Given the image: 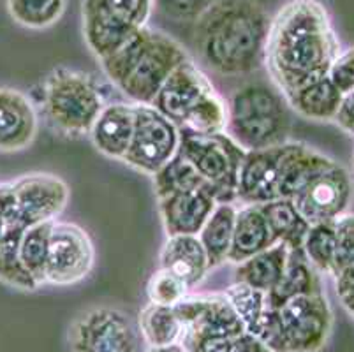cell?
I'll return each mask as SVG.
<instances>
[{
  "mask_svg": "<svg viewBox=\"0 0 354 352\" xmlns=\"http://www.w3.org/2000/svg\"><path fill=\"white\" fill-rule=\"evenodd\" d=\"M353 174H354V150H353Z\"/></svg>",
  "mask_w": 354,
  "mask_h": 352,
  "instance_id": "b9f144b4",
  "label": "cell"
},
{
  "mask_svg": "<svg viewBox=\"0 0 354 352\" xmlns=\"http://www.w3.org/2000/svg\"><path fill=\"white\" fill-rule=\"evenodd\" d=\"M53 222L28 225L20 243V263L37 287L46 284V263L50 252V232Z\"/></svg>",
  "mask_w": 354,
  "mask_h": 352,
  "instance_id": "f1b7e54d",
  "label": "cell"
},
{
  "mask_svg": "<svg viewBox=\"0 0 354 352\" xmlns=\"http://www.w3.org/2000/svg\"><path fill=\"white\" fill-rule=\"evenodd\" d=\"M39 131V115L24 92L0 86V154L27 150Z\"/></svg>",
  "mask_w": 354,
  "mask_h": 352,
  "instance_id": "e0dca14e",
  "label": "cell"
},
{
  "mask_svg": "<svg viewBox=\"0 0 354 352\" xmlns=\"http://www.w3.org/2000/svg\"><path fill=\"white\" fill-rule=\"evenodd\" d=\"M214 90L210 77L199 69L192 58H187L169 74L152 106L173 124L183 127L196 106Z\"/></svg>",
  "mask_w": 354,
  "mask_h": 352,
  "instance_id": "9a60e30c",
  "label": "cell"
},
{
  "mask_svg": "<svg viewBox=\"0 0 354 352\" xmlns=\"http://www.w3.org/2000/svg\"><path fill=\"white\" fill-rule=\"evenodd\" d=\"M317 293H324L321 275L312 268L301 248H289L288 263L281 280L270 293H266L268 306L277 310L296 296L317 295Z\"/></svg>",
  "mask_w": 354,
  "mask_h": 352,
  "instance_id": "7402d4cb",
  "label": "cell"
},
{
  "mask_svg": "<svg viewBox=\"0 0 354 352\" xmlns=\"http://www.w3.org/2000/svg\"><path fill=\"white\" fill-rule=\"evenodd\" d=\"M189 289L191 287L187 284L166 268H159L147 284V295L150 303L162 306H175L189 295Z\"/></svg>",
  "mask_w": 354,
  "mask_h": 352,
  "instance_id": "836d02e7",
  "label": "cell"
},
{
  "mask_svg": "<svg viewBox=\"0 0 354 352\" xmlns=\"http://www.w3.org/2000/svg\"><path fill=\"white\" fill-rule=\"evenodd\" d=\"M159 268H166L187 284L196 287L207 279L212 270L208 256L198 234H176L167 237L159 256Z\"/></svg>",
  "mask_w": 354,
  "mask_h": 352,
  "instance_id": "ffe728a7",
  "label": "cell"
},
{
  "mask_svg": "<svg viewBox=\"0 0 354 352\" xmlns=\"http://www.w3.org/2000/svg\"><path fill=\"white\" fill-rule=\"evenodd\" d=\"M328 77L342 95L354 90V46L342 50L328 71Z\"/></svg>",
  "mask_w": 354,
  "mask_h": 352,
  "instance_id": "8d00e7d4",
  "label": "cell"
},
{
  "mask_svg": "<svg viewBox=\"0 0 354 352\" xmlns=\"http://www.w3.org/2000/svg\"><path fill=\"white\" fill-rule=\"evenodd\" d=\"M215 0H153V9L175 21H194Z\"/></svg>",
  "mask_w": 354,
  "mask_h": 352,
  "instance_id": "d590c367",
  "label": "cell"
},
{
  "mask_svg": "<svg viewBox=\"0 0 354 352\" xmlns=\"http://www.w3.org/2000/svg\"><path fill=\"white\" fill-rule=\"evenodd\" d=\"M288 254V245L275 243L273 247L249 257L243 263L236 264V282L270 293L284 273Z\"/></svg>",
  "mask_w": 354,
  "mask_h": 352,
  "instance_id": "cb8c5ba5",
  "label": "cell"
},
{
  "mask_svg": "<svg viewBox=\"0 0 354 352\" xmlns=\"http://www.w3.org/2000/svg\"><path fill=\"white\" fill-rule=\"evenodd\" d=\"M152 178L157 198L166 196V194L180 192V190L210 189V185L196 173L194 167L183 159L178 151H176L175 157L162 169H159L153 174Z\"/></svg>",
  "mask_w": 354,
  "mask_h": 352,
  "instance_id": "1f68e13d",
  "label": "cell"
},
{
  "mask_svg": "<svg viewBox=\"0 0 354 352\" xmlns=\"http://www.w3.org/2000/svg\"><path fill=\"white\" fill-rule=\"evenodd\" d=\"M227 125V102L218 95L217 90L208 93L189 115L183 127L198 134H222Z\"/></svg>",
  "mask_w": 354,
  "mask_h": 352,
  "instance_id": "d6a6232c",
  "label": "cell"
},
{
  "mask_svg": "<svg viewBox=\"0 0 354 352\" xmlns=\"http://www.w3.org/2000/svg\"><path fill=\"white\" fill-rule=\"evenodd\" d=\"M108 104L92 76L57 67L41 85V115L48 127L71 140L88 136L99 113Z\"/></svg>",
  "mask_w": 354,
  "mask_h": 352,
  "instance_id": "5b68a950",
  "label": "cell"
},
{
  "mask_svg": "<svg viewBox=\"0 0 354 352\" xmlns=\"http://www.w3.org/2000/svg\"><path fill=\"white\" fill-rule=\"evenodd\" d=\"M9 16L28 30H46L62 19L67 0H6Z\"/></svg>",
  "mask_w": 354,
  "mask_h": 352,
  "instance_id": "83f0119b",
  "label": "cell"
},
{
  "mask_svg": "<svg viewBox=\"0 0 354 352\" xmlns=\"http://www.w3.org/2000/svg\"><path fill=\"white\" fill-rule=\"evenodd\" d=\"M342 51L330 12L319 0H289L272 18L265 67L282 97L328 76Z\"/></svg>",
  "mask_w": 354,
  "mask_h": 352,
  "instance_id": "6da1fadb",
  "label": "cell"
},
{
  "mask_svg": "<svg viewBox=\"0 0 354 352\" xmlns=\"http://www.w3.org/2000/svg\"><path fill=\"white\" fill-rule=\"evenodd\" d=\"M333 122L339 125L346 134L353 136L354 138V90L342 97L339 113H337Z\"/></svg>",
  "mask_w": 354,
  "mask_h": 352,
  "instance_id": "f35d334b",
  "label": "cell"
},
{
  "mask_svg": "<svg viewBox=\"0 0 354 352\" xmlns=\"http://www.w3.org/2000/svg\"><path fill=\"white\" fill-rule=\"evenodd\" d=\"M305 257L321 277H335V229L333 222L312 224L301 243Z\"/></svg>",
  "mask_w": 354,
  "mask_h": 352,
  "instance_id": "f546056e",
  "label": "cell"
},
{
  "mask_svg": "<svg viewBox=\"0 0 354 352\" xmlns=\"http://www.w3.org/2000/svg\"><path fill=\"white\" fill-rule=\"evenodd\" d=\"M335 229V266L342 270L354 261V213H344L333 222ZM335 271V273H337Z\"/></svg>",
  "mask_w": 354,
  "mask_h": 352,
  "instance_id": "e575fe53",
  "label": "cell"
},
{
  "mask_svg": "<svg viewBox=\"0 0 354 352\" xmlns=\"http://www.w3.org/2000/svg\"><path fill=\"white\" fill-rule=\"evenodd\" d=\"M138 326H140L141 337L150 347L182 342L183 324L173 306L148 303L138 315Z\"/></svg>",
  "mask_w": 354,
  "mask_h": 352,
  "instance_id": "4316f807",
  "label": "cell"
},
{
  "mask_svg": "<svg viewBox=\"0 0 354 352\" xmlns=\"http://www.w3.org/2000/svg\"><path fill=\"white\" fill-rule=\"evenodd\" d=\"M173 308L183 324V337L180 342L182 345L208 338H234L245 333V326L224 293L201 296L187 295Z\"/></svg>",
  "mask_w": 354,
  "mask_h": 352,
  "instance_id": "7c38bea8",
  "label": "cell"
},
{
  "mask_svg": "<svg viewBox=\"0 0 354 352\" xmlns=\"http://www.w3.org/2000/svg\"><path fill=\"white\" fill-rule=\"evenodd\" d=\"M178 154L210 185L217 203H236L238 174L245 150L226 132L198 134L187 127H180Z\"/></svg>",
  "mask_w": 354,
  "mask_h": 352,
  "instance_id": "52a82bcc",
  "label": "cell"
},
{
  "mask_svg": "<svg viewBox=\"0 0 354 352\" xmlns=\"http://www.w3.org/2000/svg\"><path fill=\"white\" fill-rule=\"evenodd\" d=\"M95 263V248L88 232L78 224L55 221L50 232L46 284L74 286L90 275Z\"/></svg>",
  "mask_w": 354,
  "mask_h": 352,
  "instance_id": "8fae6325",
  "label": "cell"
},
{
  "mask_svg": "<svg viewBox=\"0 0 354 352\" xmlns=\"http://www.w3.org/2000/svg\"><path fill=\"white\" fill-rule=\"evenodd\" d=\"M67 340L71 352H138L140 331L122 310L95 306L74 319Z\"/></svg>",
  "mask_w": 354,
  "mask_h": 352,
  "instance_id": "30bf717a",
  "label": "cell"
},
{
  "mask_svg": "<svg viewBox=\"0 0 354 352\" xmlns=\"http://www.w3.org/2000/svg\"><path fill=\"white\" fill-rule=\"evenodd\" d=\"M234 203H217L210 217L207 219L198 238L207 252L210 268H217L227 263L231 241H233L234 219H236Z\"/></svg>",
  "mask_w": 354,
  "mask_h": 352,
  "instance_id": "d4e9b609",
  "label": "cell"
},
{
  "mask_svg": "<svg viewBox=\"0 0 354 352\" xmlns=\"http://www.w3.org/2000/svg\"><path fill=\"white\" fill-rule=\"evenodd\" d=\"M224 295H226L227 302L231 303L238 317L241 319V322L245 326L247 333L256 335L261 321L265 319L266 312L270 308L266 293L254 289V287L247 286V284L234 282L233 286H230L224 290Z\"/></svg>",
  "mask_w": 354,
  "mask_h": 352,
  "instance_id": "4dcf8cb0",
  "label": "cell"
},
{
  "mask_svg": "<svg viewBox=\"0 0 354 352\" xmlns=\"http://www.w3.org/2000/svg\"><path fill=\"white\" fill-rule=\"evenodd\" d=\"M354 199L353 174L335 160L330 167L310 180L291 199L308 224L335 222L349 212Z\"/></svg>",
  "mask_w": 354,
  "mask_h": 352,
  "instance_id": "4fadbf2b",
  "label": "cell"
},
{
  "mask_svg": "<svg viewBox=\"0 0 354 352\" xmlns=\"http://www.w3.org/2000/svg\"><path fill=\"white\" fill-rule=\"evenodd\" d=\"M27 228L9 182L0 183V280L18 290L39 289L20 263V243Z\"/></svg>",
  "mask_w": 354,
  "mask_h": 352,
  "instance_id": "2e32d148",
  "label": "cell"
},
{
  "mask_svg": "<svg viewBox=\"0 0 354 352\" xmlns=\"http://www.w3.org/2000/svg\"><path fill=\"white\" fill-rule=\"evenodd\" d=\"M275 314L282 352H319L326 347L335 315L324 293L296 296L277 308Z\"/></svg>",
  "mask_w": 354,
  "mask_h": 352,
  "instance_id": "ba28073f",
  "label": "cell"
},
{
  "mask_svg": "<svg viewBox=\"0 0 354 352\" xmlns=\"http://www.w3.org/2000/svg\"><path fill=\"white\" fill-rule=\"evenodd\" d=\"M270 24L259 2L215 0L194 19L198 57L221 76H249L265 66Z\"/></svg>",
  "mask_w": 354,
  "mask_h": 352,
  "instance_id": "7a4b0ae2",
  "label": "cell"
},
{
  "mask_svg": "<svg viewBox=\"0 0 354 352\" xmlns=\"http://www.w3.org/2000/svg\"><path fill=\"white\" fill-rule=\"evenodd\" d=\"M147 352H187V349L182 344H171V345H160V347H150Z\"/></svg>",
  "mask_w": 354,
  "mask_h": 352,
  "instance_id": "60d3db41",
  "label": "cell"
},
{
  "mask_svg": "<svg viewBox=\"0 0 354 352\" xmlns=\"http://www.w3.org/2000/svg\"><path fill=\"white\" fill-rule=\"evenodd\" d=\"M277 241L268 228L265 215L257 205H243L236 210L233 241L227 263L240 264L259 252L273 247Z\"/></svg>",
  "mask_w": 354,
  "mask_h": 352,
  "instance_id": "44dd1931",
  "label": "cell"
},
{
  "mask_svg": "<svg viewBox=\"0 0 354 352\" xmlns=\"http://www.w3.org/2000/svg\"><path fill=\"white\" fill-rule=\"evenodd\" d=\"M226 134L245 151L289 141L288 102L266 83H247L227 102Z\"/></svg>",
  "mask_w": 354,
  "mask_h": 352,
  "instance_id": "277c9868",
  "label": "cell"
},
{
  "mask_svg": "<svg viewBox=\"0 0 354 352\" xmlns=\"http://www.w3.org/2000/svg\"><path fill=\"white\" fill-rule=\"evenodd\" d=\"M160 219L167 237L198 234L217 206L210 189L180 190L157 198Z\"/></svg>",
  "mask_w": 354,
  "mask_h": 352,
  "instance_id": "ac0fdd59",
  "label": "cell"
},
{
  "mask_svg": "<svg viewBox=\"0 0 354 352\" xmlns=\"http://www.w3.org/2000/svg\"><path fill=\"white\" fill-rule=\"evenodd\" d=\"M333 280L340 306L354 319V261L337 271Z\"/></svg>",
  "mask_w": 354,
  "mask_h": 352,
  "instance_id": "74e56055",
  "label": "cell"
},
{
  "mask_svg": "<svg viewBox=\"0 0 354 352\" xmlns=\"http://www.w3.org/2000/svg\"><path fill=\"white\" fill-rule=\"evenodd\" d=\"M187 58L191 55L175 37L145 27L99 64L111 85L133 104H152L169 74Z\"/></svg>",
  "mask_w": 354,
  "mask_h": 352,
  "instance_id": "3957f363",
  "label": "cell"
},
{
  "mask_svg": "<svg viewBox=\"0 0 354 352\" xmlns=\"http://www.w3.org/2000/svg\"><path fill=\"white\" fill-rule=\"evenodd\" d=\"M153 0H82V32L97 60L124 46L152 18Z\"/></svg>",
  "mask_w": 354,
  "mask_h": 352,
  "instance_id": "8992f818",
  "label": "cell"
},
{
  "mask_svg": "<svg viewBox=\"0 0 354 352\" xmlns=\"http://www.w3.org/2000/svg\"><path fill=\"white\" fill-rule=\"evenodd\" d=\"M230 352H273V351L270 347H266L259 338L245 331V333H241L240 337H234L233 340H231Z\"/></svg>",
  "mask_w": 354,
  "mask_h": 352,
  "instance_id": "ab89813d",
  "label": "cell"
},
{
  "mask_svg": "<svg viewBox=\"0 0 354 352\" xmlns=\"http://www.w3.org/2000/svg\"><path fill=\"white\" fill-rule=\"evenodd\" d=\"M180 147V127L152 104H134V132L122 163L153 176L173 159Z\"/></svg>",
  "mask_w": 354,
  "mask_h": 352,
  "instance_id": "9c48e42d",
  "label": "cell"
},
{
  "mask_svg": "<svg viewBox=\"0 0 354 352\" xmlns=\"http://www.w3.org/2000/svg\"><path fill=\"white\" fill-rule=\"evenodd\" d=\"M134 132L133 102H108L92 125L88 138L108 159L124 160Z\"/></svg>",
  "mask_w": 354,
  "mask_h": 352,
  "instance_id": "d6986e66",
  "label": "cell"
},
{
  "mask_svg": "<svg viewBox=\"0 0 354 352\" xmlns=\"http://www.w3.org/2000/svg\"><path fill=\"white\" fill-rule=\"evenodd\" d=\"M257 206L265 215L277 243H284L289 248H301L310 224L301 217L291 199H275Z\"/></svg>",
  "mask_w": 354,
  "mask_h": 352,
  "instance_id": "484cf974",
  "label": "cell"
},
{
  "mask_svg": "<svg viewBox=\"0 0 354 352\" xmlns=\"http://www.w3.org/2000/svg\"><path fill=\"white\" fill-rule=\"evenodd\" d=\"M9 185L27 225L55 222L71 198L69 185L57 174L28 173Z\"/></svg>",
  "mask_w": 354,
  "mask_h": 352,
  "instance_id": "5bb4252c",
  "label": "cell"
},
{
  "mask_svg": "<svg viewBox=\"0 0 354 352\" xmlns=\"http://www.w3.org/2000/svg\"><path fill=\"white\" fill-rule=\"evenodd\" d=\"M342 97V93L330 82V77L324 76L295 90L291 95L286 97V102L301 118L312 122H333Z\"/></svg>",
  "mask_w": 354,
  "mask_h": 352,
  "instance_id": "603a6c76",
  "label": "cell"
}]
</instances>
